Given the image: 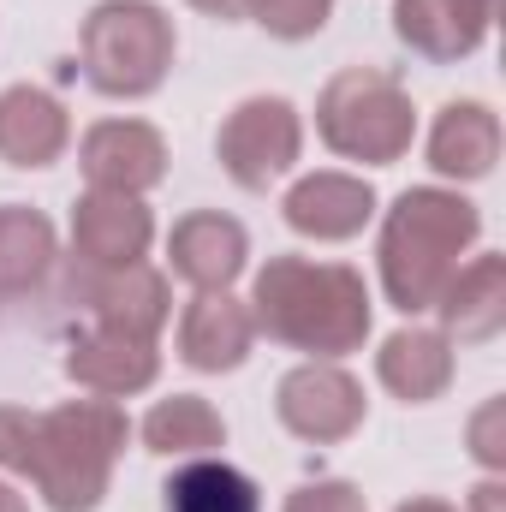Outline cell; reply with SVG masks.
Instances as JSON below:
<instances>
[{"instance_id":"1","label":"cell","mask_w":506,"mask_h":512,"mask_svg":"<svg viewBox=\"0 0 506 512\" xmlns=\"http://www.w3.org/2000/svg\"><path fill=\"white\" fill-rule=\"evenodd\" d=\"M167 512H256L251 483L227 465H191L173 489H167Z\"/></svg>"},{"instance_id":"2","label":"cell","mask_w":506,"mask_h":512,"mask_svg":"<svg viewBox=\"0 0 506 512\" xmlns=\"http://www.w3.org/2000/svg\"><path fill=\"white\" fill-rule=\"evenodd\" d=\"M54 143H60V114L42 102V96H6L0 102V149L6 155H18L24 167L30 161H42V155H54Z\"/></svg>"},{"instance_id":"3","label":"cell","mask_w":506,"mask_h":512,"mask_svg":"<svg viewBox=\"0 0 506 512\" xmlns=\"http://www.w3.org/2000/svg\"><path fill=\"white\" fill-rule=\"evenodd\" d=\"M239 346H245L239 316L221 310V304H203V316L191 322V358H197V364H233Z\"/></svg>"},{"instance_id":"4","label":"cell","mask_w":506,"mask_h":512,"mask_svg":"<svg viewBox=\"0 0 506 512\" xmlns=\"http://www.w3.org/2000/svg\"><path fill=\"white\" fill-rule=\"evenodd\" d=\"M203 233H209V245H197L191 233L179 239V256H185V268H191L197 280H227V274L239 268V227L203 221Z\"/></svg>"},{"instance_id":"5","label":"cell","mask_w":506,"mask_h":512,"mask_svg":"<svg viewBox=\"0 0 506 512\" xmlns=\"http://www.w3.org/2000/svg\"><path fill=\"white\" fill-rule=\"evenodd\" d=\"M149 435H155V447H179V441H191V435H215V423L197 411V405H173V411H161L155 423H149Z\"/></svg>"},{"instance_id":"6","label":"cell","mask_w":506,"mask_h":512,"mask_svg":"<svg viewBox=\"0 0 506 512\" xmlns=\"http://www.w3.org/2000/svg\"><path fill=\"white\" fill-rule=\"evenodd\" d=\"M322 6L328 0H262L274 30H310V24H322Z\"/></svg>"},{"instance_id":"7","label":"cell","mask_w":506,"mask_h":512,"mask_svg":"<svg viewBox=\"0 0 506 512\" xmlns=\"http://www.w3.org/2000/svg\"><path fill=\"white\" fill-rule=\"evenodd\" d=\"M0 512H12V507H6V489H0Z\"/></svg>"}]
</instances>
